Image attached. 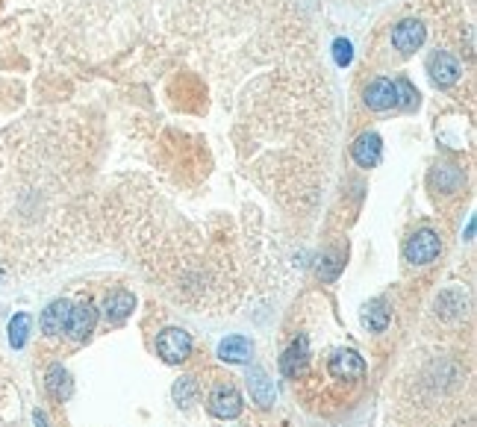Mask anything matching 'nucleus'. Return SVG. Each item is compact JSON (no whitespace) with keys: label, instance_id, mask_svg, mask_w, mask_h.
<instances>
[{"label":"nucleus","instance_id":"obj_20","mask_svg":"<svg viewBox=\"0 0 477 427\" xmlns=\"http://www.w3.org/2000/svg\"><path fill=\"white\" fill-rule=\"evenodd\" d=\"M333 56H336L339 65H351V59H354L351 42H348V39H336V42H333Z\"/></svg>","mask_w":477,"mask_h":427},{"label":"nucleus","instance_id":"obj_4","mask_svg":"<svg viewBox=\"0 0 477 427\" xmlns=\"http://www.w3.org/2000/svg\"><path fill=\"white\" fill-rule=\"evenodd\" d=\"M327 369H330L336 380H357V377L366 374V363L357 351H336L330 357V363H327Z\"/></svg>","mask_w":477,"mask_h":427},{"label":"nucleus","instance_id":"obj_10","mask_svg":"<svg viewBox=\"0 0 477 427\" xmlns=\"http://www.w3.org/2000/svg\"><path fill=\"white\" fill-rule=\"evenodd\" d=\"M306 359H309V342H306V336H298V339L292 342V348L283 354V359H280L283 374H286V377H298V374H304Z\"/></svg>","mask_w":477,"mask_h":427},{"label":"nucleus","instance_id":"obj_13","mask_svg":"<svg viewBox=\"0 0 477 427\" xmlns=\"http://www.w3.org/2000/svg\"><path fill=\"white\" fill-rule=\"evenodd\" d=\"M251 354H254V345L244 336H227L218 345V357L224 359V363H248Z\"/></svg>","mask_w":477,"mask_h":427},{"label":"nucleus","instance_id":"obj_12","mask_svg":"<svg viewBox=\"0 0 477 427\" xmlns=\"http://www.w3.org/2000/svg\"><path fill=\"white\" fill-rule=\"evenodd\" d=\"M68 313H71V304L68 301H54L51 307L42 313V330L47 336H59L65 330V324H68Z\"/></svg>","mask_w":477,"mask_h":427},{"label":"nucleus","instance_id":"obj_8","mask_svg":"<svg viewBox=\"0 0 477 427\" xmlns=\"http://www.w3.org/2000/svg\"><path fill=\"white\" fill-rule=\"evenodd\" d=\"M427 68H430V77L436 80L439 86H451V83H457V77H459V62L445 51L433 54L430 62H427Z\"/></svg>","mask_w":477,"mask_h":427},{"label":"nucleus","instance_id":"obj_2","mask_svg":"<svg viewBox=\"0 0 477 427\" xmlns=\"http://www.w3.org/2000/svg\"><path fill=\"white\" fill-rule=\"evenodd\" d=\"M442 251V239L433 230H419V233L407 242L404 248V256L413 262V266H427V262H433Z\"/></svg>","mask_w":477,"mask_h":427},{"label":"nucleus","instance_id":"obj_3","mask_svg":"<svg viewBox=\"0 0 477 427\" xmlns=\"http://www.w3.org/2000/svg\"><path fill=\"white\" fill-rule=\"evenodd\" d=\"M94 321H97V309L89 301H80L77 307H71L68 324H65V333H68L71 339H77V342H83L94 330Z\"/></svg>","mask_w":477,"mask_h":427},{"label":"nucleus","instance_id":"obj_5","mask_svg":"<svg viewBox=\"0 0 477 427\" xmlns=\"http://www.w3.org/2000/svg\"><path fill=\"white\" fill-rule=\"evenodd\" d=\"M209 413L216 419H236L242 413V395L233 386H218L209 398Z\"/></svg>","mask_w":477,"mask_h":427},{"label":"nucleus","instance_id":"obj_16","mask_svg":"<svg viewBox=\"0 0 477 427\" xmlns=\"http://www.w3.org/2000/svg\"><path fill=\"white\" fill-rule=\"evenodd\" d=\"M463 309H466V295L459 292V289H445L436 298V313L442 318H457Z\"/></svg>","mask_w":477,"mask_h":427},{"label":"nucleus","instance_id":"obj_1","mask_svg":"<svg viewBox=\"0 0 477 427\" xmlns=\"http://www.w3.org/2000/svg\"><path fill=\"white\" fill-rule=\"evenodd\" d=\"M156 351L166 363H183V359H189V354H192V336L186 330H180V327H168V330L159 333Z\"/></svg>","mask_w":477,"mask_h":427},{"label":"nucleus","instance_id":"obj_6","mask_svg":"<svg viewBox=\"0 0 477 427\" xmlns=\"http://www.w3.org/2000/svg\"><path fill=\"white\" fill-rule=\"evenodd\" d=\"M424 42V27L421 21H401L392 30V44L398 47L401 54H413L416 47H421Z\"/></svg>","mask_w":477,"mask_h":427},{"label":"nucleus","instance_id":"obj_14","mask_svg":"<svg viewBox=\"0 0 477 427\" xmlns=\"http://www.w3.org/2000/svg\"><path fill=\"white\" fill-rule=\"evenodd\" d=\"M248 389H251V398L259 407H271L274 404V383L268 380V374L262 369H251L248 374Z\"/></svg>","mask_w":477,"mask_h":427},{"label":"nucleus","instance_id":"obj_23","mask_svg":"<svg viewBox=\"0 0 477 427\" xmlns=\"http://www.w3.org/2000/svg\"><path fill=\"white\" fill-rule=\"evenodd\" d=\"M32 419H36V427H47V419H44L42 409H36V416H32Z\"/></svg>","mask_w":477,"mask_h":427},{"label":"nucleus","instance_id":"obj_9","mask_svg":"<svg viewBox=\"0 0 477 427\" xmlns=\"http://www.w3.org/2000/svg\"><path fill=\"white\" fill-rule=\"evenodd\" d=\"M351 154L357 159V166H363V168L377 166V162H380V136H377V133H363L354 142Z\"/></svg>","mask_w":477,"mask_h":427},{"label":"nucleus","instance_id":"obj_7","mask_svg":"<svg viewBox=\"0 0 477 427\" xmlns=\"http://www.w3.org/2000/svg\"><path fill=\"white\" fill-rule=\"evenodd\" d=\"M366 104L368 109H377V112H383V109H392L395 104H398V89H395L392 80H374V83L366 89Z\"/></svg>","mask_w":477,"mask_h":427},{"label":"nucleus","instance_id":"obj_18","mask_svg":"<svg viewBox=\"0 0 477 427\" xmlns=\"http://www.w3.org/2000/svg\"><path fill=\"white\" fill-rule=\"evenodd\" d=\"M366 324L371 327L374 333H383L386 327H389V307L386 301H371L366 307Z\"/></svg>","mask_w":477,"mask_h":427},{"label":"nucleus","instance_id":"obj_15","mask_svg":"<svg viewBox=\"0 0 477 427\" xmlns=\"http://www.w3.org/2000/svg\"><path fill=\"white\" fill-rule=\"evenodd\" d=\"M44 386H47V392H51V395H54L56 401H68V398H71V392H74L71 374L65 371L62 366H51V369H47Z\"/></svg>","mask_w":477,"mask_h":427},{"label":"nucleus","instance_id":"obj_11","mask_svg":"<svg viewBox=\"0 0 477 427\" xmlns=\"http://www.w3.org/2000/svg\"><path fill=\"white\" fill-rule=\"evenodd\" d=\"M133 307H136V298L130 292H112V295H106V301H104V318L109 324H118V321H124L130 313H133Z\"/></svg>","mask_w":477,"mask_h":427},{"label":"nucleus","instance_id":"obj_17","mask_svg":"<svg viewBox=\"0 0 477 427\" xmlns=\"http://www.w3.org/2000/svg\"><path fill=\"white\" fill-rule=\"evenodd\" d=\"M30 327H32V318H30L27 313H18V316H12V321H9V345H12L15 351H21L24 345H27Z\"/></svg>","mask_w":477,"mask_h":427},{"label":"nucleus","instance_id":"obj_21","mask_svg":"<svg viewBox=\"0 0 477 427\" xmlns=\"http://www.w3.org/2000/svg\"><path fill=\"white\" fill-rule=\"evenodd\" d=\"M339 271H342V259H339V256H327V259L321 262V268H318L321 280H336Z\"/></svg>","mask_w":477,"mask_h":427},{"label":"nucleus","instance_id":"obj_22","mask_svg":"<svg viewBox=\"0 0 477 427\" xmlns=\"http://www.w3.org/2000/svg\"><path fill=\"white\" fill-rule=\"evenodd\" d=\"M395 89H398V94H404L401 101H404L407 106H413V104H416V97H419V94L413 92V86H409L407 80H398V83H395Z\"/></svg>","mask_w":477,"mask_h":427},{"label":"nucleus","instance_id":"obj_19","mask_svg":"<svg viewBox=\"0 0 477 427\" xmlns=\"http://www.w3.org/2000/svg\"><path fill=\"white\" fill-rule=\"evenodd\" d=\"M194 392H197L194 377H180V380L174 383V401L177 404H189L194 398Z\"/></svg>","mask_w":477,"mask_h":427}]
</instances>
